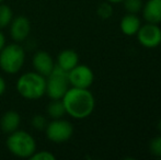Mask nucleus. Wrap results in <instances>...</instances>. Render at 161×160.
<instances>
[{
	"label": "nucleus",
	"mask_w": 161,
	"mask_h": 160,
	"mask_svg": "<svg viewBox=\"0 0 161 160\" xmlns=\"http://www.w3.org/2000/svg\"><path fill=\"white\" fill-rule=\"evenodd\" d=\"M21 123V116L17 111H7L0 120V128L6 134H11L19 130Z\"/></svg>",
	"instance_id": "4468645a"
},
{
	"label": "nucleus",
	"mask_w": 161,
	"mask_h": 160,
	"mask_svg": "<svg viewBox=\"0 0 161 160\" xmlns=\"http://www.w3.org/2000/svg\"><path fill=\"white\" fill-rule=\"evenodd\" d=\"M3 1H4V0H0V3H2Z\"/></svg>",
	"instance_id": "a878e982"
},
{
	"label": "nucleus",
	"mask_w": 161,
	"mask_h": 160,
	"mask_svg": "<svg viewBox=\"0 0 161 160\" xmlns=\"http://www.w3.org/2000/svg\"><path fill=\"white\" fill-rule=\"evenodd\" d=\"M136 36L138 43L145 48H157L161 44V29L159 24L146 22L145 24H142Z\"/></svg>",
	"instance_id": "0eeeda50"
},
{
	"label": "nucleus",
	"mask_w": 161,
	"mask_h": 160,
	"mask_svg": "<svg viewBox=\"0 0 161 160\" xmlns=\"http://www.w3.org/2000/svg\"><path fill=\"white\" fill-rule=\"evenodd\" d=\"M105 1L110 2V3H119V2H123V0H105Z\"/></svg>",
	"instance_id": "b1692460"
},
{
	"label": "nucleus",
	"mask_w": 161,
	"mask_h": 160,
	"mask_svg": "<svg viewBox=\"0 0 161 160\" xmlns=\"http://www.w3.org/2000/svg\"><path fill=\"white\" fill-rule=\"evenodd\" d=\"M25 63V51L19 43L6 44L0 52V68L8 75H15Z\"/></svg>",
	"instance_id": "20e7f679"
},
{
	"label": "nucleus",
	"mask_w": 161,
	"mask_h": 160,
	"mask_svg": "<svg viewBox=\"0 0 161 160\" xmlns=\"http://www.w3.org/2000/svg\"><path fill=\"white\" fill-rule=\"evenodd\" d=\"M157 130H158V132L161 134V119H160L159 122H158V124H157Z\"/></svg>",
	"instance_id": "393cba45"
},
{
	"label": "nucleus",
	"mask_w": 161,
	"mask_h": 160,
	"mask_svg": "<svg viewBox=\"0 0 161 160\" xmlns=\"http://www.w3.org/2000/svg\"><path fill=\"white\" fill-rule=\"evenodd\" d=\"M66 114L76 120L89 118L96 108V99L89 89L70 87L62 99Z\"/></svg>",
	"instance_id": "f257e3e1"
},
{
	"label": "nucleus",
	"mask_w": 161,
	"mask_h": 160,
	"mask_svg": "<svg viewBox=\"0 0 161 160\" xmlns=\"http://www.w3.org/2000/svg\"><path fill=\"white\" fill-rule=\"evenodd\" d=\"M70 88L68 81V71L59 68L55 65V68L48 77H46V94L51 100H60L67 90Z\"/></svg>",
	"instance_id": "39448f33"
},
{
	"label": "nucleus",
	"mask_w": 161,
	"mask_h": 160,
	"mask_svg": "<svg viewBox=\"0 0 161 160\" xmlns=\"http://www.w3.org/2000/svg\"><path fill=\"white\" fill-rule=\"evenodd\" d=\"M142 19L147 23H161V0H147L142 4Z\"/></svg>",
	"instance_id": "9b49d317"
},
{
	"label": "nucleus",
	"mask_w": 161,
	"mask_h": 160,
	"mask_svg": "<svg viewBox=\"0 0 161 160\" xmlns=\"http://www.w3.org/2000/svg\"><path fill=\"white\" fill-rule=\"evenodd\" d=\"M140 26H142V20L138 14L134 13H126L119 22V29L122 33L127 36H134L137 34Z\"/></svg>",
	"instance_id": "f8f14e48"
},
{
	"label": "nucleus",
	"mask_w": 161,
	"mask_h": 160,
	"mask_svg": "<svg viewBox=\"0 0 161 160\" xmlns=\"http://www.w3.org/2000/svg\"><path fill=\"white\" fill-rule=\"evenodd\" d=\"M10 26V35L12 40L17 43H21L28 39L31 32V23L30 20L24 15H18L13 17Z\"/></svg>",
	"instance_id": "1a4fd4ad"
},
{
	"label": "nucleus",
	"mask_w": 161,
	"mask_h": 160,
	"mask_svg": "<svg viewBox=\"0 0 161 160\" xmlns=\"http://www.w3.org/2000/svg\"><path fill=\"white\" fill-rule=\"evenodd\" d=\"M79 64V55L74 49H64L57 55L56 65L66 71L71 70Z\"/></svg>",
	"instance_id": "ddd939ff"
},
{
	"label": "nucleus",
	"mask_w": 161,
	"mask_h": 160,
	"mask_svg": "<svg viewBox=\"0 0 161 160\" xmlns=\"http://www.w3.org/2000/svg\"><path fill=\"white\" fill-rule=\"evenodd\" d=\"M149 152L156 158H161V134L155 136L149 141Z\"/></svg>",
	"instance_id": "6ab92c4d"
},
{
	"label": "nucleus",
	"mask_w": 161,
	"mask_h": 160,
	"mask_svg": "<svg viewBox=\"0 0 161 160\" xmlns=\"http://www.w3.org/2000/svg\"><path fill=\"white\" fill-rule=\"evenodd\" d=\"M45 134L48 141L55 144H63L68 141L74 134V126L69 121L64 119H55L47 123Z\"/></svg>",
	"instance_id": "423d86ee"
},
{
	"label": "nucleus",
	"mask_w": 161,
	"mask_h": 160,
	"mask_svg": "<svg viewBox=\"0 0 161 160\" xmlns=\"http://www.w3.org/2000/svg\"><path fill=\"white\" fill-rule=\"evenodd\" d=\"M6 90H7V83L3 79V77L0 76V97L6 92Z\"/></svg>",
	"instance_id": "4be33fe9"
},
{
	"label": "nucleus",
	"mask_w": 161,
	"mask_h": 160,
	"mask_svg": "<svg viewBox=\"0 0 161 160\" xmlns=\"http://www.w3.org/2000/svg\"><path fill=\"white\" fill-rule=\"evenodd\" d=\"M15 89L25 100H40L46 94V77L35 70L24 73L18 78Z\"/></svg>",
	"instance_id": "f03ea898"
},
{
	"label": "nucleus",
	"mask_w": 161,
	"mask_h": 160,
	"mask_svg": "<svg viewBox=\"0 0 161 160\" xmlns=\"http://www.w3.org/2000/svg\"><path fill=\"white\" fill-rule=\"evenodd\" d=\"M31 124H32V127L35 128L37 130H44L45 127L47 125V121L45 119L44 115L42 114H37V115H34L32 121H31Z\"/></svg>",
	"instance_id": "aec40b11"
},
{
	"label": "nucleus",
	"mask_w": 161,
	"mask_h": 160,
	"mask_svg": "<svg viewBox=\"0 0 161 160\" xmlns=\"http://www.w3.org/2000/svg\"><path fill=\"white\" fill-rule=\"evenodd\" d=\"M142 0H123V6L126 13L138 14L142 9Z\"/></svg>",
	"instance_id": "f3484780"
},
{
	"label": "nucleus",
	"mask_w": 161,
	"mask_h": 160,
	"mask_svg": "<svg viewBox=\"0 0 161 160\" xmlns=\"http://www.w3.org/2000/svg\"><path fill=\"white\" fill-rule=\"evenodd\" d=\"M56 63L49 53L45 51L36 52L32 57V66L36 73L41 74L44 77H48L53 69L55 68Z\"/></svg>",
	"instance_id": "9d476101"
},
{
	"label": "nucleus",
	"mask_w": 161,
	"mask_h": 160,
	"mask_svg": "<svg viewBox=\"0 0 161 160\" xmlns=\"http://www.w3.org/2000/svg\"><path fill=\"white\" fill-rule=\"evenodd\" d=\"M30 159L31 160H55L56 156L53 152H48V150H41V152L36 150L32 156L30 157Z\"/></svg>",
	"instance_id": "412c9836"
},
{
	"label": "nucleus",
	"mask_w": 161,
	"mask_h": 160,
	"mask_svg": "<svg viewBox=\"0 0 161 160\" xmlns=\"http://www.w3.org/2000/svg\"><path fill=\"white\" fill-rule=\"evenodd\" d=\"M13 19L12 9L8 4L0 3V30L9 26Z\"/></svg>",
	"instance_id": "dca6fc26"
},
{
	"label": "nucleus",
	"mask_w": 161,
	"mask_h": 160,
	"mask_svg": "<svg viewBox=\"0 0 161 160\" xmlns=\"http://www.w3.org/2000/svg\"><path fill=\"white\" fill-rule=\"evenodd\" d=\"M97 14L99 15V18L103 20L110 19L113 15V7L112 3L108 1H104L102 3H100L97 8Z\"/></svg>",
	"instance_id": "a211bd4d"
},
{
	"label": "nucleus",
	"mask_w": 161,
	"mask_h": 160,
	"mask_svg": "<svg viewBox=\"0 0 161 160\" xmlns=\"http://www.w3.org/2000/svg\"><path fill=\"white\" fill-rule=\"evenodd\" d=\"M47 114L51 119H62L66 114V110L62 99L60 100H52V102L47 107Z\"/></svg>",
	"instance_id": "2eb2a0df"
},
{
	"label": "nucleus",
	"mask_w": 161,
	"mask_h": 160,
	"mask_svg": "<svg viewBox=\"0 0 161 160\" xmlns=\"http://www.w3.org/2000/svg\"><path fill=\"white\" fill-rule=\"evenodd\" d=\"M6 36H4V34L2 33V31L0 30V52H1V49L4 47V45H6Z\"/></svg>",
	"instance_id": "5701e85b"
},
{
	"label": "nucleus",
	"mask_w": 161,
	"mask_h": 160,
	"mask_svg": "<svg viewBox=\"0 0 161 160\" xmlns=\"http://www.w3.org/2000/svg\"><path fill=\"white\" fill-rule=\"evenodd\" d=\"M6 146L9 152L18 158L30 159V157L36 152L35 138L22 130H17L11 134H8Z\"/></svg>",
	"instance_id": "7ed1b4c3"
},
{
	"label": "nucleus",
	"mask_w": 161,
	"mask_h": 160,
	"mask_svg": "<svg viewBox=\"0 0 161 160\" xmlns=\"http://www.w3.org/2000/svg\"><path fill=\"white\" fill-rule=\"evenodd\" d=\"M68 81L70 87L89 89L94 81L93 70L87 65L78 64L68 71Z\"/></svg>",
	"instance_id": "6e6552de"
}]
</instances>
